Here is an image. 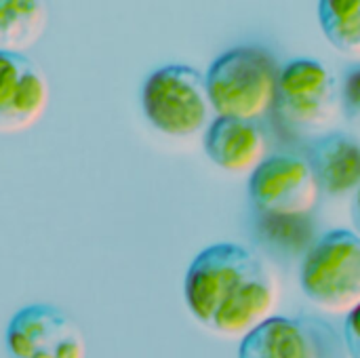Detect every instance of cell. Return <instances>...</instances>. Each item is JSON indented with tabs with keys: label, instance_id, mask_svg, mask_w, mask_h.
Listing matches in <instances>:
<instances>
[{
	"label": "cell",
	"instance_id": "obj_13",
	"mask_svg": "<svg viewBox=\"0 0 360 358\" xmlns=\"http://www.w3.org/2000/svg\"><path fill=\"white\" fill-rule=\"evenodd\" d=\"M319 23L333 49L360 61V0H321Z\"/></svg>",
	"mask_w": 360,
	"mask_h": 358
},
{
	"label": "cell",
	"instance_id": "obj_12",
	"mask_svg": "<svg viewBox=\"0 0 360 358\" xmlns=\"http://www.w3.org/2000/svg\"><path fill=\"white\" fill-rule=\"evenodd\" d=\"M49 8L38 0H0V51L23 53L42 36Z\"/></svg>",
	"mask_w": 360,
	"mask_h": 358
},
{
	"label": "cell",
	"instance_id": "obj_1",
	"mask_svg": "<svg viewBox=\"0 0 360 358\" xmlns=\"http://www.w3.org/2000/svg\"><path fill=\"white\" fill-rule=\"evenodd\" d=\"M184 298L198 325L215 335L243 340L274 317L278 281L251 247L217 243L192 260Z\"/></svg>",
	"mask_w": 360,
	"mask_h": 358
},
{
	"label": "cell",
	"instance_id": "obj_15",
	"mask_svg": "<svg viewBox=\"0 0 360 358\" xmlns=\"http://www.w3.org/2000/svg\"><path fill=\"white\" fill-rule=\"evenodd\" d=\"M344 342L350 358H360V306L346 317Z\"/></svg>",
	"mask_w": 360,
	"mask_h": 358
},
{
	"label": "cell",
	"instance_id": "obj_7",
	"mask_svg": "<svg viewBox=\"0 0 360 358\" xmlns=\"http://www.w3.org/2000/svg\"><path fill=\"white\" fill-rule=\"evenodd\" d=\"M11 358H84L86 346L78 325L49 304L25 306L6 327Z\"/></svg>",
	"mask_w": 360,
	"mask_h": 358
},
{
	"label": "cell",
	"instance_id": "obj_9",
	"mask_svg": "<svg viewBox=\"0 0 360 358\" xmlns=\"http://www.w3.org/2000/svg\"><path fill=\"white\" fill-rule=\"evenodd\" d=\"M205 152L224 171L253 173L266 154V133L257 120L215 116L205 131Z\"/></svg>",
	"mask_w": 360,
	"mask_h": 358
},
{
	"label": "cell",
	"instance_id": "obj_3",
	"mask_svg": "<svg viewBox=\"0 0 360 358\" xmlns=\"http://www.w3.org/2000/svg\"><path fill=\"white\" fill-rule=\"evenodd\" d=\"M304 295L321 310L350 314L360 306V236L338 228L310 245L300 270Z\"/></svg>",
	"mask_w": 360,
	"mask_h": 358
},
{
	"label": "cell",
	"instance_id": "obj_11",
	"mask_svg": "<svg viewBox=\"0 0 360 358\" xmlns=\"http://www.w3.org/2000/svg\"><path fill=\"white\" fill-rule=\"evenodd\" d=\"M238 358H321V352L308 325L272 317L240 340Z\"/></svg>",
	"mask_w": 360,
	"mask_h": 358
},
{
	"label": "cell",
	"instance_id": "obj_4",
	"mask_svg": "<svg viewBox=\"0 0 360 358\" xmlns=\"http://www.w3.org/2000/svg\"><path fill=\"white\" fill-rule=\"evenodd\" d=\"M148 122L169 137H192L209 122L207 78L192 65H165L152 72L141 89Z\"/></svg>",
	"mask_w": 360,
	"mask_h": 358
},
{
	"label": "cell",
	"instance_id": "obj_5",
	"mask_svg": "<svg viewBox=\"0 0 360 358\" xmlns=\"http://www.w3.org/2000/svg\"><path fill=\"white\" fill-rule=\"evenodd\" d=\"M274 110L289 131L321 133L342 110L338 78L319 59H293L281 70Z\"/></svg>",
	"mask_w": 360,
	"mask_h": 358
},
{
	"label": "cell",
	"instance_id": "obj_16",
	"mask_svg": "<svg viewBox=\"0 0 360 358\" xmlns=\"http://www.w3.org/2000/svg\"><path fill=\"white\" fill-rule=\"evenodd\" d=\"M352 224H354V232L360 236V188L354 192L352 198Z\"/></svg>",
	"mask_w": 360,
	"mask_h": 358
},
{
	"label": "cell",
	"instance_id": "obj_8",
	"mask_svg": "<svg viewBox=\"0 0 360 358\" xmlns=\"http://www.w3.org/2000/svg\"><path fill=\"white\" fill-rule=\"evenodd\" d=\"M51 84L23 53L0 51V133H21L46 112Z\"/></svg>",
	"mask_w": 360,
	"mask_h": 358
},
{
	"label": "cell",
	"instance_id": "obj_10",
	"mask_svg": "<svg viewBox=\"0 0 360 358\" xmlns=\"http://www.w3.org/2000/svg\"><path fill=\"white\" fill-rule=\"evenodd\" d=\"M316 184L331 196H344L360 188V139L333 131L323 135L310 150L308 160Z\"/></svg>",
	"mask_w": 360,
	"mask_h": 358
},
{
	"label": "cell",
	"instance_id": "obj_2",
	"mask_svg": "<svg viewBox=\"0 0 360 358\" xmlns=\"http://www.w3.org/2000/svg\"><path fill=\"white\" fill-rule=\"evenodd\" d=\"M281 65L274 55L255 44L221 53L207 72V93L217 116L257 120L274 108Z\"/></svg>",
	"mask_w": 360,
	"mask_h": 358
},
{
	"label": "cell",
	"instance_id": "obj_14",
	"mask_svg": "<svg viewBox=\"0 0 360 358\" xmlns=\"http://www.w3.org/2000/svg\"><path fill=\"white\" fill-rule=\"evenodd\" d=\"M340 101L344 116L360 124V63L350 65L340 82Z\"/></svg>",
	"mask_w": 360,
	"mask_h": 358
},
{
	"label": "cell",
	"instance_id": "obj_6",
	"mask_svg": "<svg viewBox=\"0 0 360 358\" xmlns=\"http://www.w3.org/2000/svg\"><path fill=\"white\" fill-rule=\"evenodd\" d=\"M319 194L308 160L291 154L264 158L249 177V200L264 217H306Z\"/></svg>",
	"mask_w": 360,
	"mask_h": 358
}]
</instances>
